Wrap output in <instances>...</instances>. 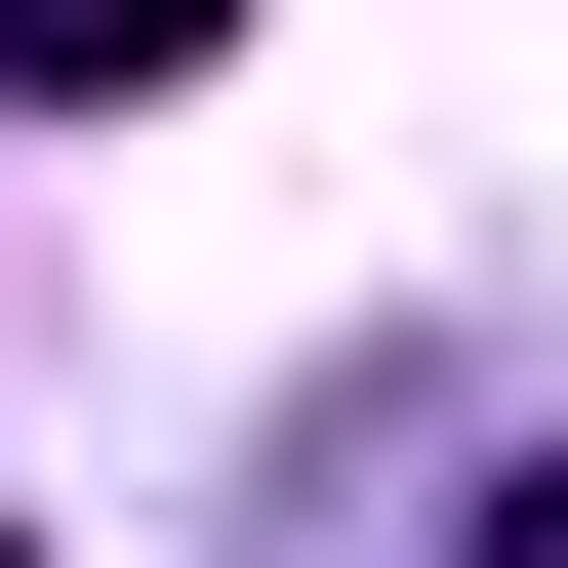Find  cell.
<instances>
[{"mask_svg":"<svg viewBox=\"0 0 568 568\" xmlns=\"http://www.w3.org/2000/svg\"><path fill=\"white\" fill-rule=\"evenodd\" d=\"M244 0H0V82H203Z\"/></svg>","mask_w":568,"mask_h":568,"instance_id":"cell-1","label":"cell"},{"mask_svg":"<svg viewBox=\"0 0 568 568\" xmlns=\"http://www.w3.org/2000/svg\"><path fill=\"white\" fill-rule=\"evenodd\" d=\"M0 568H41V528H0Z\"/></svg>","mask_w":568,"mask_h":568,"instance_id":"cell-2","label":"cell"}]
</instances>
